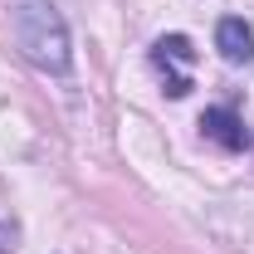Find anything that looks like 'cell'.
<instances>
[{
  "mask_svg": "<svg viewBox=\"0 0 254 254\" xmlns=\"http://www.w3.org/2000/svg\"><path fill=\"white\" fill-rule=\"evenodd\" d=\"M15 44L44 73H68V25L54 0H15Z\"/></svg>",
  "mask_w": 254,
  "mask_h": 254,
  "instance_id": "cell-1",
  "label": "cell"
},
{
  "mask_svg": "<svg viewBox=\"0 0 254 254\" xmlns=\"http://www.w3.org/2000/svg\"><path fill=\"white\" fill-rule=\"evenodd\" d=\"M152 64L161 68V78H166V93L171 98H186L190 93V64H195V49H190L186 34H161L157 44H152Z\"/></svg>",
  "mask_w": 254,
  "mask_h": 254,
  "instance_id": "cell-2",
  "label": "cell"
},
{
  "mask_svg": "<svg viewBox=\"0 0 254 254\" xmlns=\"http://www.w3.org/2000/svg\"><path fill=\"white\" fill-rule=\"evenodd\" d=\"M200 132H205V142H215L225 152H250V142H254L235 108H205L200 113Z\"/></svg>",
  "mask_w": 254,
  "mask_h": 254,
  "instance_id": "cell-3",
  "label": "cell"
},
{
  "mask_svg": "<svg viewBox=\"0 0 254 254\" xmlns=\"http://www.w3.org/2000/svg\"><path fill=\"white\" fill-rule=\"evenodd\" d=\"M215 49H220L225 64H250L254 59V30L240 20V15H230L215 25Z\"/></svg>",
  "mask_w": 254,
  "mask_h": 254,
  "instance_id": "cell-4",
  "label": "cell"
},
{
  "mask_svg": "<svg viewBox=\"0 0 254 254\" xmlns=\"http://www.w3.org/2000/svg\"><path fill=\"white\" fill-rule=\"evenodd\" d=\"M15 250V230H10V225H0V254H10Z\"/></svg>",
  "mask_w": 254,
  "mask_h": 254,
  "instance_id": "cell-5",
  "label": "cell"
}]
</instances>
